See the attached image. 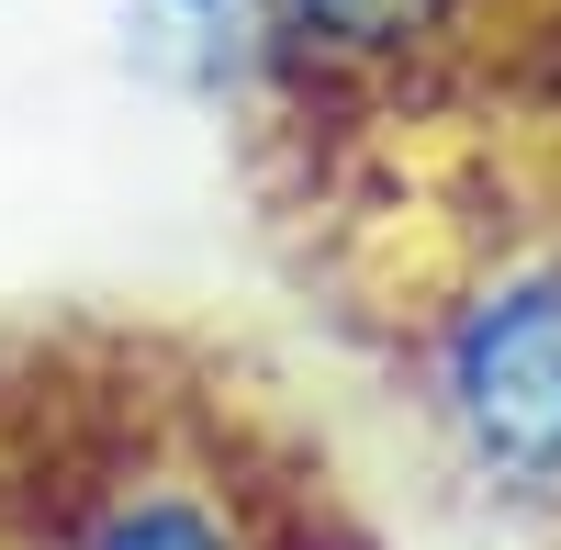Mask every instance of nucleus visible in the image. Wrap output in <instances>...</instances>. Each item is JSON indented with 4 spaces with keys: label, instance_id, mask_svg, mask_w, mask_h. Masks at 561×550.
Segmentation results:
<instances>
[{
    "label": "nucleus",
    "instance_id": "obj_3",
    "mask_svg": "<svg viewBox=\"0 0 561 550\" xmlns=\"http://www.w3.org/2000/svg\"><path fill=\"white\" fill-rule=\"evenodd\" d=\"M494 0H280V34L325 68H415L460 45Z\"/></svg>",
    "mask_w": 561,
    "mask_h": 550
},
{
    "label": "nucleus",
    "instance_id": "obj_2",
    "mask_svg": "<svg viewBox=\"0 0 561 550\" xmlns=\"http://www.w3.org/2000/svg\"><path fill=\"white\" fill-rule=\"evenodd\" d=\"M45 550H280V539L237 449L192 427H135L79 461V483L45 517Z\"/></svg>",
    "mask_w": 561,
    "mask_h": 550
},
{
    "label": "nucleus",
    "instance_id": "obj_4",
    "mask_svg": "<svg viewBox=\"0 0 561 550\" xmlns=\"http://www.w3.org/2000/svg\"><path fill=\"white\" fill-rule=\"evenodd\" d=\"M180 12H203V23H214V12H225V0H180Z\"/></svg>",
    "mask_w": 561,
    "mask_h": 550
},
{
    "label": "nucleus",
    "instance_id": "obj_1",
    "mask_svg": "<svg viewBox=\"0 0 561 550\" xmlns=\"http://www.w3.org/2000/svg\"><path fill=\"white\" fill-rule=\"evenodd\" d=\"M427 416L494 506L561 517V237L494 259L427 337Z\"/></svg>",
    "mask_w": 561,
    "mask_h": 550
}]
</instances>
